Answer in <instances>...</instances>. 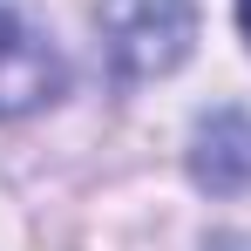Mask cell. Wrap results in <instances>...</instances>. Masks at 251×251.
<instances>
[{
  "mask_svg": "<svg viewBox=\"0 0 251 251\" xmlns=\"http://www.w3.org/2000/svg\"><path fill=\"white\" fill-rule=\"evenodd\" d=\"M54 88H61V54L21 7L0 0V116L41 109V102H54Z\"/></svg>",
  "mask_w": 251,
  "mask_h": 251,
  "instance_id": "6da1fadb",
  "label": "cell"
},
{
  "mask_svg": "<svg viewBox=\"0 0 251 251\" xmlns=\"http://www.w3.org/2000/svg\"><path fill=\"white\" fill-rule=\"evenodd\" d=\"M197 14L190 0H123L116 7V54L129 75H163L190 54Z\"/></svg>",
  "mask_w": 251,
  "mask_h": 251,
  "instance_id": "7a4b0ae2",
  "label": "cell"
},
{
  "mask_svg": "<svg viewBox=\"0 0 251 251\" xmlns=\"http://www.w3.org/2000/svg\"><path fill=\"white\" fill-rule=\"evenodd\" d=\"M190 170L197 183L217 197H238L251 190V116L245 109H210L197 136H190Z\"/></svg>",
  "mask_w": 251,
  "mask_h": 251,
  "instance_id": "3957f363",
  "label": "cell"
},
{
  "mask_svg": "<svg viewBox=\"0 0 251 251\" xmlns=\"http://www.w3.org/2000/svg\"><path fill=\"white\" fill-rule=\"evenodd\" d=\"M238 14H245V34H251V0H238Z\"/></svg>",
  "mask_w": 251,
  "mask_h": 251,
  "instance_id": "277c9868",
  "label": "cell"
}]
</instances>
